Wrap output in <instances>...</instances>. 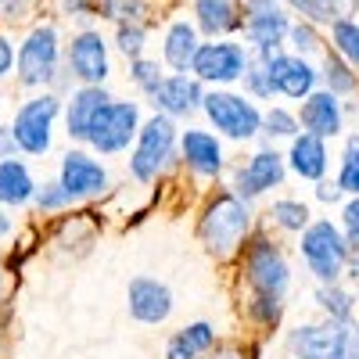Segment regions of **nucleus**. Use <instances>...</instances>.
<instances>
[{"mask_svg": "<svg viewBox=\"0 0 359 359\" xmlns=\"http://www.w3.org/2000/svg\"><path fill=\"white\" fill-rule=\"evenodd\" d=\"M62 115V97L54 90H43V94L22 101V108L15 111V140L25 155H47L50 140H54V118Z\"/></svg>", "mask_w": 359, "mask_h": 359, "instance_id": "423d86ee", "label": "nucleus"}, {"mask_svg": "<svg viewBox=\"0 0 359 359\" xmlns=\"http://www.w3.org/2000/svg\"><path fill=\"white\" fill-rule=\"evenodd\" d=\"M266 65H269V79H273V90H277V94H284V97L306 101L313 90H316L320 72L306 62L302 54H280V50H269V54H266Z\"/></svg>", "mask_w": 359, "mask_h": 359, "instance_id": "ddd939ff", "label": "nucleus"}, {"mask_svg": "<svg viewBox=\"0 0 359 359\" xmlns=\"http://www.w3.org/2000/svg\"><path fill=\"white\" fill-rule=\"evenodd\" d=\"M22 151L18 140H15V130L11 126H0V158H15Z\"/></svg>", "mask_w": 359, "mask_h": 359, "instance_id": "a19ab883", "label": "nucleus"}, {"mask_svg": "<svg viewBox=\"0 0 359 359\" xmlns=\"http://www.w3.org/2000/svg\"><path fill=\"white\" fill-rule=\"evenodd\" d=\"M180 151H184V162L198 176H219L223 172V144H219L216 133L187 130L184 137H180Z\"/></svg>", "mask_w": 359, "mask_h": 359, "instance_id": "6ab92c4d", "label": "nucleus"}, {"mask_svg": "<svg viewBox=\"0 0 359 359\" xmlns=\"http://www.w3.org/2000/svg\"><path fill=\"white\" fill-rule=\"evenodd\" d=\"M147 0H97V15L111 22H140Z\"/></svg>", "mask_w": 359, "mask_h": 359, "instance_id": "473e14b6", "label": "nucleus"}, {"mask_svg": "<svg viewBox=\"0 0 359 359\" xmlns=\"http://www.w3.org/2000/svg\"><path fill=\"white\" fill-rule=\"evenodd\" d=\"M11 69H15V47H11V40L4 33H0V79H4Z\"/></svg>", "mask_w": 359, "mask_h": 359, "instance_id": "79ce46f5", "label": "nucleus"}, {"mask_svg": "<svg viewBox=\"0 0 359 359\" xmlns=\"http://www.w3.org/2000/svg\"><path fill=\"white\" fill-rule=\"evenodd\" d=\"M287 165L302 180H323V172H327V144H323V137H316V133L291 137Z\"/></svg>", "mask_w": 359, "mask_h": 359, "instance_id": "412c9836", "label": "nucleus"}, {"mask_svg": "<svg viewBox=\"0 0 359 359\" xmlns=\"http://www.w3.org/2000/svg\"><path fill=\"white\" fill-rule=\"evenodd\" d=\"M298 115H291L287 108H269L266 115H262V130H266V137H298Z\"/></svg>", "mask_w": 359, "mask_h": 359, "instance_id": "f704fd0d", "label": "nucleus"}, {"mask_svg": "<svg viewBox=\"0 0 359 359\" xmlns=\"http://www.w3.org/2000/svg\"><path fill=\"white\" fill-rule=\"evenodd\" d=\"M0 291H4V273H0Z\"/></svg>", "mask_w": 359, "mask_h": 359, "instance_id": "49530a36", "label": "nucleus"}, {"mask_svg": "<svg viewBox=\"0 0 359 359\" xmlns=\"http://www.w3.org/2000/svg\"><path fill=\"white\" fill-rule=\"evenodd\" d=\"M130 79H133V83L144 90L147 97H151L155 90H158V83H162L165 76H162L158 62H147V57H133V65H130Z\"/></svg>", "mask_w": 359, "mask_h": 359, "instance_id": "c9c22d12", "label": "nucleus"}, {"mask_svg": "<svg viewBox=\"0 0 359 359\" xmlns=\"http://www.w3.org/2000/svg\"><path fill=\"white\" fill-rule=\"evenodd\" d=\"M201 111L208 115V123L216 126V133H223L230 140H252L262 130V111L248 97L230 94V90H212V94H205Z\"/></svg>", "mask_w": 359, "mask_h": 359, "instance_id": "6e6552de", "label": "nucleus"}, {"mask_svg": "<svg viewBox=\"0 0 359 359\" xmlns=\"http://www.w3.org/2000/svg\"><path fill=\"white\" fill-rule=\"evenodd\" d=\"M144 36H147V33H144L140 22H118V29H115V47L133 62V57L144 54Z\"/></svg>", "mask_w": 359, "mask_h": 359, "instance_id": "72a5a7b5", "label": "nucleus"}, {"mask_svg": "<svg viewBox=\"0 0 359 359\" xmlns=\"http://www.w3.org/2000/svg\"><path fill=\"white\" fill-rule=\"evenodd\" d=\"M15 69H18V83L29 90H36V86L43 90L62 79V43H57L54 25H36L22 40L15 54Z\"/></svg>", "mask_w": 359, "mask_h": 359, "instance_id": "7ed1b4c3", "label": "nucleus"}, {"mask_svg": "<svg viewBox=\"0 0 359 359\" xmlns=\"http://www.w3.org/2000/svg\"><path fill=\"white\" fill-rule=\"evenodd\" d=\"M194 15H198V25L208 36L241 29V11H237L233 0H194Z\"/></svg>", "mask_w": 359, "mask_h": 359, "instance_id": "393cba45", "label": "nucleus"}, {"mask_svg": "<svg viewBox=\"0 0 359 359\" xmlns=\"http://www.w3.org/2000/svg\"><path fill=\"white\" fill-rule=\"evenodd\" d=\"M245 90L252 97H273L277 90H273V79H269V65H266V54L262 50H252L248 57V69H245Z\"/></svg>", "mask_w": 359, "mask_h": 359, "instance_id": "c756f323", "label": "nucleus"}, {"mask_svg": "<svg viewBox=\"0 0 359 359\" xmlns=\"http://www.w3.org/2000/svg\"><path fill=\"white\" fill-rule=\"evenodd\" d=\"M287 4L306 15V22H323V25H334L338 18H348L355 15L359 0H287Z\"/></svg>", "mask_w": 359, "mask_h": 359, "instance_id": "a878e982", "label": "nucleus"}, {"mask_svg": "<svg viewBox=\"0 0 359 359\" xmlns=\"http://www.w3.org/2000/svg\"><path fill=\"white\" fill-rule=\"evenodd\" d=\"M248 57L252 50L241 47V43H230V40H216V43H201L194 62H191V72L201 79V83H237L248 69Z\"/></svg>", "mask_w": 359, "mask_h": 359, "instance_id": "9b49d317", "label": "nucleus"}, {"mask_svg": "<svg viewBox=\"0 0 359 359\" xmlns=\"http://www.w3.org/2000/svg\"><path fill=\"white\" fill-rule=\"evenodd\" d=\"M331 43H334V50L345 57L352 69H359V22L338 18V22L331 25Z\"/></svg>", "mask_w": 359, "mask_h": 359, "instance_id": "c85d7f7f", "label": "nucleus"}, {"mask_svg": "<svg viewBox=\"0 0 359 359\" xmlns=\"http://www.w3.org/2000/svg\"><path fill=\"white\" fill-rule=\"evenodd\" d=\"M323 79H327V90H334V94H352L355 90V72H352V65L345 62V57L334 50H327V57H323Z\"/></svg>", "mask_w": 359, "mask_h": 359, "instance_id": "7c9ffc66", "label": "nucleus"}, {"mask_svg": "<svg viewBox=\"0 0 359 359\" xmlns=\"http://www.w3.org/2000/svg\"><path fill=\"white\" fill-rule=\"evenodd\" d=\"M140 133V108L137 101H108L97 118L90 123V133H86V144L94 147L97 155H118L126 151L130 140H137Z\"/></svg>", "mask_w": 359, "mask_h": 359, "instance_id": "0eeeda50", "label": "nucleus"}, {"mask_svg": "<svg viewBox=\"0 0 359 359\" xmlns=\"http://www.w3.org/2000/svg\"><path fill=\"white\" fill-rule=\"evenodd\" d=\"M280 184H284V158L277 151H269V147L255 151L245 165H237V172H233V191L241 194L245 201L273 191Z\"/></svg>", "mask_w": 359, "mask_h": 359, "instance_id": "2eb2a0df", "label": "nucleus"}, {"mask_svg": "<svg viewBox=\"0 0 359 359\" xmlns=\"http://www.w3.org/2000/svg\"><path fill=\"white\" fill-rule=\"evenodd\" d=\"M212 359H245L241 352H237V348H223V352H216Z\"/></svg>", "mask_w": 359, "mask_h": 359, "instance_id": "a18cd8bd", "label": "nucleus"}, {"mask_svg": "<svg viewBox=\"0 0 359 359\" xmlns=\"http://www.w3.org/2000/svg\"><path fill=\"white\" fill-rule=\"evenodd\" d=\"M302 259L309 266V273L320 284H334L341 280L345 266H348V241L345 233L331 219H316L302 230Z\"/></svg>", "mask_w": 359, "mask_h": 359, "instance_id": "20e7f679", "label": "nucleus"}, {"mask_svg": "<svg viewBox=\"0 0 359 359\" xmlns=\"http://www.w3.org/2000/svg\"><path fill=\"white\" fill-rule=\"evenodd\" d=\"M269 219H273L280 230H287V233H302L309 226V208L302 201L280 198V201H273V208H269Z\"/></svg>", "mask_w": 359, "mask_h": 359, "instance_id": "cd10ccee", "label": "nucleus"}, {"mask_svg": "<svg viewBox=\"0 0 359 359\" xmlns=\"http://www.w3.org/2000/svg\"><path fill=\"white\" fill-rule=\"evenodd\" d=\"M33 8V0H0V22H22Z\"/></svg>", "mask_w": 359, "mask_h": 359, "instance_id": "ea45409f", "label": "nucleus"}, {"mask_svg": "<svg viewBox=\"0 0 359 359\" xmlns=\"http://www.w3.org/2000/svg\"><path fill=\"white\" fill-rule=\"evenodd\" d=\"M345 191H341V184L338 180H320V187H316V198L320 201H338Z\"/></svg>", "mask_w": 359, "mask_h": 359, "instance_id": "37998d69", "label": "nucleus"}, {"mask_svg": "<svg viewBox=\"0 0 359 359\" xmlns=\"http://www.w3.org/2000/svg\"><path fill=\"white\" fill-rule=\"evenodd\" d=\"M245 277H248L255 294L284 298V291L291 284V269H287V259L280 255V248L269 237H255L245 248Z\"/></svg>", "mask_w": 359, "mask_h": 359, "instance_id": "9d476101", "label": "nucleus"}, {"mask_svg": "<svg viewBox=\"0 0 359 359\" xmlns=\"http://www.w3.org/2000/svg\"><path fill=\"white\" fill-rule=\"evenodd\" d=\"M287 40H291L294 54H302V57L320 50V36H316L313 22H298V25H291V29H287Z\"/></svg>", "mask_w": 359, "mask_h": 359, "instance_id": "4c0bfd02", "label": "nucleus"}, {"mask_svg": "<svg viewBox=\"0 0 359 359\" xmlns=\"http://www.w3.org/2000/svg\"><path fill=\"white\" fill-rule=\"evenodd\" d=\"M316 306L327 313V320H352L355 294L348 287H341L338 280L334 284H320L316 287Z\"/></svg>", "mask_w": 359, "mask_h": 359, "instance_id": "bb28decb", "label": "nucleus"}, {"mask_svg": "<svg viewBox=\"0 0 359 359\" xmlns=\"http://www.w3.org/2000/svg\"><path fill=\"white\" fill-rule=\"evenodd\" d=\"M198 33H194V25L191 22H172L169 25V33H165V47H162V57H165V65H172L176 72H187L191 62H194V54H198Z\"/></svg>", "mask_w": 359, "mask_h": 359, "instance_id": "b1692460", "label": "nucleus"}, {"mask_svg": "<svg viewBox=\"0 0 359 359\" xmlns=\"http://www.w3.org/2000/svg\"><path fill=\"white\" fill-rule=\"evenodd\" d=\"M294 359H359V327L352 320L302 323L287 334Z\"/></svg>", "mask_w": 359, "mask_h": 359, "instance_id": "f03ea898", "label": "nucleus"}, {"mask_svg": "<svg viewBox=\"0 0 359 359\" xmlns=\"http://www.w3.org/2000/svg\"><path fill=\"white\" fill-rule=\"evenodd\" d=\"M8 233H11V216L4 212V205H0V241H4Z\"/></svg>", "mask_w": 359, "mask_h": 359, "instance_id": "c03bdc74", "label": "nucleus"}, {"mask_svg": "<svg viewBox=\"0 0 359 359\" xmlns=\"http://www.w3.org/2000/svg\"><path fill=\"white\" fill-rule=\"evenodd\" d=\"M172 158H176V126L169 115L158 111L137 133V147L130 155V172L140 184H151V180H158V172L169 169Z\"/></svg>", "mask_w": 359, "mask_h": 359, "instance_id": "39448f33", "label": "nucleus"}, {"mask_svg": "<svg viewBox=\"0 0 359 359\" xmlns=\"http://www.w3.org/2000/svg\"><path fill=\"white\" fill-rule=\"evenodd\" d=\"M341 101L334 90H313V94L302 101V111H298V123L306 126V133H316V137H338L341 133Z\"/></svg>", "mask_w": 359, "mask_h": 359, "instance_id": "a211bd4d", "label": "nucleus"}, {"mask_svg": "<svg viewBox=\"0 0 359 359\" xmlns=\"http://www.w3.org/2000/svg\"><path fill=\"white\" fill-rule=\"evenodd\" d=\"M111 101V94L104 86H79L76 94L69 97V108H65V133L72 140H83L86 144V133H90V123L97 118V111Z\"/></svg>", "mask_w": 359, "mask_h": 359, "instance_id": "aec40b11", "label": "nucleus"}, {"mask_svg": "<svg viewBox=\"0 0 359 359\" xmlns=\"http://www.w3.org/2000/svg\"><path fill=\"white\" fill-rule=\"evenodd\" d=\"M341 226H345V241H348V245H359V194L345 205V212H341Z\"/></svg>", "mask_w": 359, "mask_h": 359, "instance_id": "58836bf2", "label": "nucleus"}, {"mask_svg": "<svg viewBox=\"0 0 359 359\" xmlns=\"http://www.w3.org/2000/svg\"><path fill=\"white\" fill-rule=\"evenodd\" d=\"M36 208H40V212H62V208H69L72 205V198H69V191L62 187V184H57V180H54V184H43V187H36Z\"/></svg>", "mask_w": 359, "mask_h": 359, "instance_id": "e433bc0d", "label": "nucleus"}, {"mask_svg": "<svg viewBox=\"0 0 359 359\" xmlns=\"http://www.w3.org/2000/svg\"><path fill=\"white\" fill-rule=\"evenodd\" d=\"M69 72L83 83V86H101L108 79V43L97 29H83L69 43Z\"/></svg>", "mask_w": 359, "mask_h": 359, "instance_id": "f8f14e48", "label": "nucleus"}, {"mask_svg": "<svg viewBox=\"0 0 359 359\" xmlns=\"http://www.w3.org/2000/svg\"><path fill=\"white\" fill-rule=\"evenodd\" d=\"M241 29H245V40L252 43V50H280V43L287 40V29L291 18L284 11L280 0H245L241 4Z\"/></svg>", "mask_w": 359, "mask_h": 359, "instance_id": "1a4fd4ad", "label": "nucleus"}, {"mask_svg": "<svg viewBox=\"0 0 359 359\" xmlns=\"http://www.w3.org/2000/svg\"><path fill=\"white\" fill-rule=\"evenodd\" d=\"M355 284H359V280H355Z\"/></svg>", "mask_w": 359, "mask_h": 359, "instance_id": "de8ad7c7", "label": "nucleus"}, {"mask_svg": "<svg viewBox=\"0 0 359 359\" xmlns=\"http://www.w3.org/2000/svg\"><path fill=\"white\" fill-rule=\"evenodd\" d=\"M338 184H341V191H345V194H359V133L345 140Z\"/></svg>", "mask_w": 359, "mask_h": 359, "instance_id": "2f4dec72", "label": "nucleus"}, {"mask_svg": "<svg viewBox=\"0 0 359 359\" xmlns=\"http://www.w3.org/2000/svg\"><path fill=\"white\" fill-rule=\"evenodd\" d=\"M57 184L69 191L72 201L97 198L108 187V169L94 155H86V151H69L62 158V169H57Z\"/></svg>", "mask_w": 359, "mask_h": 359, "instance_id": "4468645a", "label": "nucleus"}, {"mask_svg": "<svg viewBox=\"0 0 359 359\" xmlns=\"http://www.w3.org/2000/svg\"><path fill=\"white\" fill-rule=\"evenodd\" d=\"M212 348H216V327L198 320V323L176 331L165 341V359H201L205 352H212Z\"/></svg>", "mask_w": 359, "mask_h": 359, "instance_id": "5701e85b", "label": "nucleus"}, {"mask_svg": "<svg viewBox=\"0 0 359 359\" xmlns=\"http://www.w3.org/2000/svg\"><path fill=\"white\" fill-rule=\"evenodd\" d=\"M205 101V90H201V79L198 76H187V72H176V76H165L158 83V90L151 94V104L169 115V118H184L191 111H198Z\"/></svg>", "mask_w": 359, "mask_h": 359, "instance_id": "f3484780", "label": "nucleus"}, {"mask_svg": "<svg viewBox=\"0 0 359 359\" xmlns=\"http://www.w3.org/2000/svg\"><path fill=\"white\" fill-rule=\"evenodd\" d=\"M126 306L137 323H165L172 313V291L155 277H133L126 291Z\"/></svg>", "mask_w": 359, "mask_h": 359, "instance_id": "dca6fc26", "label": "nucleus"}, {"mask_svg": "<svg viewBox=\"0 0 359 359\" xmlns=\"http://www.w3.org/2000/svg\"><path fill=\"white\" fill-rule=\"evenodd\" d=\"M36 198V180L25 162L18 158H0V205L22 208Z\"/></svg>", "mask_w": 359, "mask_h": 359, "instance_id": "4be33fe9", "label": "nucleus"}, {"mask_svg": "<svg viewBox=\"0 0 359 359\" xmlns=\"http://www.w3.org/2000/svg\"><path fill=\"white\" fill-rule=\"evenodd\" d=\"M248 230H252V212H248V201L237 191H223L216 198H208L201 223H198V237L208 255L230 259L245 245Z\"/></svg>", "mask_w": 359, "mask_h": 359, "instance_id": "f257e3e1", "label": "nucleus"}]
</instances>
